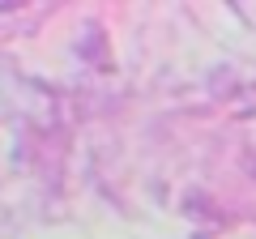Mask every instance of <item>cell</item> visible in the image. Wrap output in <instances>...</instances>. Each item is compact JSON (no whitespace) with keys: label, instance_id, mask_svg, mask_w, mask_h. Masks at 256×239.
Returning <instances> with one entry per match:
<instances>
[]
</instances>
